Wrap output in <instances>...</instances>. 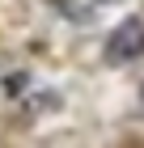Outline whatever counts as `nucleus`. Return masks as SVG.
<instances>
[{"label": "nucleus", "instance_id": "obj_2", "mask_svg": "<svg viewBox=\"0 0 144 148\" xmlns=\"http://www.w3.org/2000/svg\"><path fill=\"white\" fill-rule=\"evenodd\" d=\"M93 4H119V0H93Z\"/></svg>", "mask_w": 144, "mask_h": 148}, {"label": "nucleus", "instance_id": "obj_3", "mask_svg": "<svg viewBox=\"0 0 144 148\" xmlns=\"http://www.w3.org/2000/svg\"><path fill=\"white\" fill-rule=\"evenodd\" d=\"M140 110H144V85H140Z\"/></svg>", "mask_w": 144, "mask_h": 148}, {"label": "nucleus", "instance_id": "obj_1", "mask_svg": "<svg viewBox=\"0 0 144 148\" xmlns=\"http://www.w3.org/2000/svg\"><path fill=\"white\" fill-rule=\"evenodd\" d=\"M144 55V21L127 17L123 25H114V34L106 38V59L110 64H132Z\"/></svg>", "mask_w": 144, "mask_h": 148}]
</instances>
